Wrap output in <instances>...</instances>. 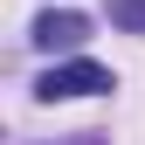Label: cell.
Returning a JSON list of instances; mask_svg holds the SVG:
<instances>
[{
	"instance_id": "6da1fadb",
	"label": "cell",
	"mask_w": 145,
	"mask_h": 145,
	"mask_svg": "<svg viewBox=\"0 0 145 145\" xmlns=\"http://www.w3.org/2000/svg\"><path fill=\"white\" fill-rule=\"evenodd\" d=\"M97 90H111V69L104 62H90V56H76V62H56L42 83H35V97H97Z\"/></svg>"
},
{
	"instance_id": "7a4b0ae2",
	"label": "cell",
	"mask_w": 145,
	"mask_h": 145,
	"mask_svg": "<svg viewBox=\"0 0 145 145\" xmlns=\"http://www.w3.org/2000/svg\"><path fill=\"white\" fill-rule=\"evenodd\" d=\"M35 42H42V48H76L83 42V35H90V21H83V14L76 7H48V14H35Z\"/></svg>"
},
{
	"instance_id": "3957f363",
	"label": "cell",
	"mask_w": 145,
	"mask_h": 145,
	"mask_svg": "<svg viewBox=\"0 0 145 145\" xmlns=\"http://www.w3.org/2000/svg\"><path fill=\"white\" fill-rule=\"evenodd\" d=\"M111 21L131 28V35H145V0H111Z\"/></svg>"
},
{
	"instance_id": "277c9868",
	"label": "cell",
	"mask_w": 145,
	"mask_h": 145,
	"mask_svg": "<svg viewBox=\"0 0 145 145\" xmlns=\"http://www.w3.org/2000/svg\"><path fill=\"white\" fill-rule=\"evenodd\" d=\"M56 145H104V138H56Z\"/></svg>"
}]
</instances>
